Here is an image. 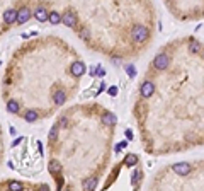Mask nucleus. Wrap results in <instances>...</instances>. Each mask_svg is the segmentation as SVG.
Segmentation results:
<instances>
[{"label":"nucleus","instance_id":"obj_16","mask_svg":"<svg viewBox=\"0 0 204 191\" xmlns=\"http://www.w3.org/2000/svg\"><path fill=\"white\" fill-rule=\"evenodd\" d=\"M7 188H9V191H22V184L19 181H9Z\"/></svg>","mask_w":204,"mask_h":191},{"label":"nucleus","instance_id":"obj_8","mask_svg":"<svg viewBox=\"0 0 204 191\" xmlns=\"http://www.w3.org/2000/svg\"><path fill=\"white\" fill-rule=\"evenodd\" d=\"M34 15H36V19L39 22H44V21H48L49 19V14H48V10L44 7H36V10H34Z\"/></svg>","mask_w":204,"mask_h":191},{"label":"nucleus","instance_id":"obj_7","mask_svg":"<svg viewBox=\"0 0 204 191\" xmlns=\"http://www.w3.org/2000/svg\"><path fill=\"white\" fill-rule=\"evenodd\" d=\"M31 15H33V12H31L29 7H21V9H19V19H17V22H19V24H24V22L29 21Z\"/></svg>","mask_w":204,"mask_h":191},{"label":"nucleus","instance_id":"obj_12","mask_svg":"<svg viewBox=\"0 0 204 191\" xmlns=\"http://www.w3.org/2000/svg\"><path fill=\"white\" fill-rule=\"evenodd\" d=\"M48 171H49L51 174H55V176H56V174H58L60 171H61V165H60V162H58V161H51V162H49V165H48Z\"/></svg>","mask_w":204,"mask_h":191},{"label":"nucleus","instance_id":"obj_9","mask_svg":"<svg viewBox=\"0 0 204 191\" xmlns=\"http://www.w3.org/2000/svg\"><path fill=\"white\" fill-rule=\"evenodd\" d=\"M116 114H112L111 111H107V113H104L102 114V123L104 125H107V126H112V125H116Z\"/></svg>","mask_w":204,"mask_h":191},{"label":"nucleus","instance_id":"obj_17","mask_svg":"<svg viewBox=\"0 0 204 191\" xmlns=\"http://www.w3.org/2000/svg\"><path fill=\"white\" fill-rule=\"evenodd\" d=\"M136 162H138V157H136L135 154H128L126 159H124V164L126 165H135Z\"/></svg>","mask_w":204,"mask_h":191},{"label":"nucleus","instance_id":"obj_3","mask_svg":"<svg viewBox=\"0 0 204 191\" xmlns=\"http://www.w3.org/2000/svg\"><path fill=\"white\" fill-rule=\"evenodd\" d=\"M172 169H174V173L178 174V176H186V174L190 173V165L187 164V162H178V164L172 165Z\"/></svg>","mask_w":204,"mask_h":191},{"label":"nucleus","instance_id":"obj_13","mask_svg":"<svg viewBox=\"0 0 204 191\" xmlns=\"http://www.w3.org/2000/svg\"><path fill=\"white\" fill-rule=\"evenodd\" d=\"M53 97H55V104H58V106H61V104L66 101V94L63 91H56Z\"/></svg>","mask_w":204,"mask_h":191},{"label":"nucleus","instance_id":"obj_23","mask_svg":"<svg viewBox=\"0 0 204 191\" xmlns=\"http://www.w3.org/2000/svg\"><path fill=\"white\" fill-rule=\"evenodd\" d=\"M126 72H128V75H129L131 79H135V75H136V70H135V67H133V65H129V67H128V68H126Z\"/></svg>","mask_w":204,"mask_h":191},{"label":"nucleus","instance_id":"obj_21","mask_svg":"<svg viewBox=\"0 0 204 191\" xmlns=\"http://www.w3.org/2000/svg\"><path fill=\"white\" fill-rule=\"evenodd\" d=\"M48 136H49V140H56V136H58V125H55L49 130V135Z\"/></svg>","mask_w":204,"mask_h":191},{"label":"nucleus","instance_id":"obj_1","mask_svg":"<svg viewBox=\"0 0 204 191\" xmlns=\"http://www.w3.org/2000/svg\"><path fill=\"white\" fill-rule=\"evenodd\" d=\"M148 34H150L148 29H146L145 26H139V24L131 29V38L136 41V43H145V41L148 39Z\"/></svg>","mask_w":204,"mask_h":191},{"label":"nucleus","instance_id":"obj_6","mask_svg":"<svg viewBox=\"0 0 204 191\" xmlns=\"http://www.w3.org/2000/svg\"><path fill=\"white\" fill-rule=\"evenodd\" d=\"M17 19H19V10H15V9H7L4 12V22H7V24H12Z\"/></svg>","mask_w":204,"mask_h":191},{"label":"nucleus","instance_id":"obj_18","mask_svg":"<svg viewBox=\"0 0 204 191\" xmlns=\"http://www.w3.org/2000/svg\"><path fill=\"white\" fill-rule=\"evenodd\" d=\"M63 21V17L58 14V12H51L49 14V22L51 24H58V22H61Z\"/></svg>","mask_w":204,"mask_h":191},{"label":"nucleus","instance_id":"obj_11","mask_svg":"<svg viewBox=\"0 0 204 191\" xmlns=\"http://www.w3.org/2000/svg\"><path fill=\"white\" fill-rule=\"evenodd\" d=\"M99 184V179L97 177H90V179H85L84 183V191H94Z\"/></svg>","mask_w":204,"mask_h":191},{"label":"nucleus","instance_id":"obj_28","mask_svg":"<svg viewBox=\"0 0 204 191\" xmlns=\"http://www.w3.org/2000/svg\"><path fill=\"white\" fill-rule=\"evenodd\" d=\"M126 136H128V138H131V136H133V132H131V130H126Z\"/></svg>","mask_w":204,"mask_h":191},{"label":"nucleus","instance_id":"obj_2","mask_svg":"<svg viewBox=\"0 0 204 191\" xmlns=\"http://www.w3.org/2000/svg\"><path fill=\"white\" fill-rule=\"evenodd\" d=\"M168 63H170V60H168V56L165 55V53H160L157 58L153 60V67L157 70H165L168 67Z\"/></svg>","mask_w":204,"mask_h":191},{"label":"nucleus","instance_id":"obj_15","mask_svg":"<svg viewBox=\"0 0 204 191\" xmlns=\"http://www.w3.org/2000/svg\"><path fill=\"white\" fill-rule=\"evenodd\" d=\"M24 118H26V121L33 123V121H36V120H37V113H36V111H33V109H29V111H26Z\"/></svg>","mask_w":204,"mask_h":191},{"label":"nucleus","instance_id":"obj_10","mask_svg":"<svg viewBox=\"0 0 204 191\" xmlns=\"http://www.w3.org/2000/svg\"><path fill=\"white\" fill-rule=\"evenodd\" d=\"M85 72V65L82 62H75L72 65V74L75 75V77H80V75H84Z\"/></svg>","mask_w":204,"mask_h":191},{"label":"nucleus","instance_id":"obj_5","mask_svg":"<svg viewBox=\"0 0 204 191\" xmlns=\"http://www.w3.org/2000/svg\"><path fill=\"white\" fill-rule=\"evenodd\" d=\"M61 17H63V24H66L68 27H75L76 26V15H75V12L66 10Z\"/></svg>","mask_w":204,"mask_h":191},{"label":"nucleus","instance_id":"obj_27","mask_svg":"<svg viewBox=\"0 0 204 191\" xmlns=\"http://www.w3.org/2000/svg\"><path fill=\"white\" fill-rule=\"evenodd\" d=\"M58 125L65 126V125H66V118H61V120H60V123H58Z\"/></svg>","mask_w":204,"mask_h":191},{"label":"nucleus","instance_id":"obj_25","mask_svg":"<svg viewBox=\"0 0 204 191\" xmlns=\"http://www.w3.org/2000/svg\"><path fill=\"white\" fill-rule=\"evenodd\" d=\"M109 94L111 96H116L117 94V87H109Z\"/></svg>","mask_w":204,"mask_h":191},{"label":"nucleus","instance_id":"obj_22","mask_svg":"<svg viewBox=\"0 0 204 191\" xmlns=\"http://www.w3.org/2000/svg\"><path fill=\"white\" fill-rule=\"evenodd\" d=\"M139 176H141V171H135V173H133V179H131V183L133 184H136L139 181Z\"/></svg>","mask_w":204,"mask_h":191},{"label":"nucleus","instance_id":"obj_20","mask_svg":"<svg viewBox=\"0 0 204 191\" xmlns=\"http://www.w3.org/2000/svg\"><path fill=\"white\" fill-rule=\"evenodd\" d=\"M80 38H82V39H85V41H88V39H90V31H88L87 27H82V29H80Z\"/></svg>","mask_w":204,"mask_h":191},{"label":"nucleus","instance_id":"obj_19","mask_svg":"<svg viewBox=\"0 0 204 191\" xmlns=\"http://www.w3.org/2000/svg\"><path fill=\"white\" fill-rule=\"evenodd\" d=\"M199 50H201V44L197 43V41H192V43L189 44V51L192 53V55H197V53H199Z\"/></svg>","mask_w":204,"mask_h":191},{"label":"nucleus","instance_id":"obj_24","mask_svg":"<svg viewBox=\"0 0 204 191\" xmlns=\"http://www.w3.org/2000/svg\"><path fill=\"white\" fill-rule=\"evenodd\" d=\"M95 74H97V75H102V77H104V74H106V70L102 68V67H97V68H95Z\"/></svg>","mask_w":204,"mask_h":191},{"label":"nucleus","instance_id":"obj_4","mask_svg":"<svg viewBox=\"0 0 204 191\" xmlns=\"http://www.w3.org/2000/svg\"><path fill=\"white\" fill-rule=\"evenodd\" d=\"M139 92H141L143 97H150V96L155 92V84H153V82H150V80L143 82L141 87H139Z\"/></svg>","mask_w":204,"mask_h":191},{"label":"nucleus","instance_id":"obj_26","mask_svg":"<svg viewBox=\"0 0 204 191\" xmlns=\"http://www.w3.org/2000/svg\"><path fill=\"white\" fill-rule=\"evenodd\" d=\"M37 191H49V188H48L46 184H41V186L37 188Z\"/></svg>","mask_w":204,"mask_h":191},{"label":"nucleus","instance_id":"obj_29","mask_svg":"<svg viewBox=\"0 0 204 191\" xmlns=\"http://www.w3.org/2000/svg\"><path fill=\"white\" fill-rule=\"evenodd\" d=\"M68 191H70V189H68Z\"/></svg>","mask_w":204,"mask_h":191},{"label":"nucleus","instance_id":"obj_14","mask_svg":"<svg viewBox=\"0 0 204 191\" xmlns=\"http://www.w3.org/2000/svg\"><path fill=\"white\" fill-rule=\"evenodd\" d=\"M19 108H21V106H19V103H17L15 99L7 101V111H9V113H17Z\"/></svg>","mask_w":204,"mask_h":191}]
</instances>
